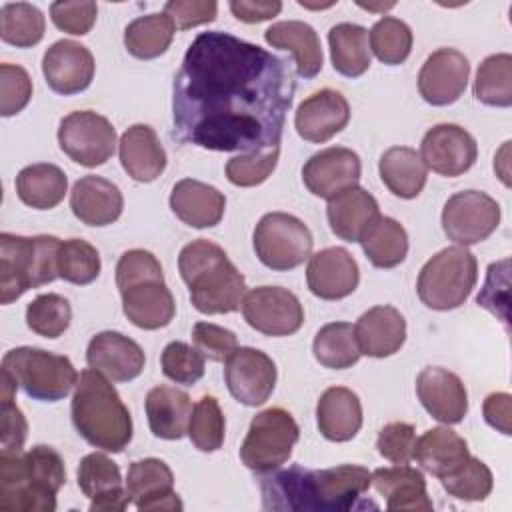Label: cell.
<instances>
[{"label":"cell","mask_w":512,"mask_h":512,"mask_svg":"<svg viewBox=\"0 0 512 512\" xmlns=\"http://www.w3.org/2000/svg\"><path fill=\"white\" fill-rule=\"evenodd\" d=\"M78 488L90 498V512H122L130 504L118 464L102 452L86 454L78 466Z\"/></svg>","instance_id":"obj_23"},{"label":"cell","mask_w":512,"mask_h":512,"mask_svg":"<svg viewBox=\"0 0 512 512\" xmlns=\"http://www.w3.org/2000/svg\"><path fill=\"white\" fill-rule=\"evenodd\" d=\"M72 320L70 302L54 292L38 294L26 306V324L28 328L44 338H58L62 336Z\"/></svg>","instance_id":"obj_48"},{"label":"cell","mask_w":512,"mask_h":512,"mask_svg":"<svg viewBox=\"0 0 512 512\" xmlns=\"http://www.w3.org/2000/svg\"><path fill=\"white\" fill-rule=\"evenodd\" d=\"M66 482L62 456L44 444L20 452H0V510L54 512Z\"/></svg>","instance_id":"obj_3"},{"label":"cell","mask_w":512,"mask_h":512,"mask_svg":"<svg viewBox=\"0 0 512 512\" xmlns=\"http://www.w3.org/2000/svg\"><path fill=\"white\" fill-rule=\"evenodd\" d=\"M2 372L10 374L18 388L40 402H58L78 382V372L68 356L34 346H18L4 354Z\"/></svg>","instance_id":"obj_8"},{"label":"cell","mask_w":512,"mask_h":512,"mask_svg":"<svg viewBox=\"0 0 512 512\" xmlns=\"http://www.w3.org/2000/svg\"><path fill=\"white\" fill-rule=\"evenodd\" d=\"M178 272L190 288L192 306L202 314L236 312L246 296V278L212 240L186 244L178 256Z\"/></svg>","instance_id":"obj_4"},{"label":"cell","mask_w":512,"mask_h":512,"mask_svg":"<svg viewBox=\"0 0 512 512\" xmlns=\"http://www.w3.org/2000/svg\"><path fill=\"white\" fill-rule=\"evenodd\" d=\"M68 192V178L64 170L50 162L24 166L16 176L18 198L34 210L56 208Z\"/></svg>","instance_id":"obj_37"},{"label":"cell","mask_w":512,"mask_h":512,"mask_svg":"<svg viewBox=\"0 0 512 512\" xmlns=\"http://www.w3.org/2000/svg\"><path fill=\"white\" fill-rule=\"evenodd\" d=\"M70 414L76 432L94 448L122 452L132 440V416L126 404L110 378L94 368L78 374Z\"/></svg>","instance_id":"obj_5"},{"label":"cell","mask_w":512,"mask_h":512,"mask_svg":"<svg viewBox=\"0 0 512 512\" xmlns=\"http://www.w3.org/2000/svg\"><path fill=\"white\" fill-rule=\"evenodd\" d=\"M226 420L222 408L214 396H202L194 408L188 422V438L200 452H216L224 444Z\"/></svg>","instance_id":"obj_47"},{"label":"cell","mask_w":512,"mask_h":512,"mask_svg":"<svg viewBox=\"0 0 512 512\" xmlns=\"http://www.w3.org/2000/svg\"><path fill=\"white\" fill-rule=\"evenodd\" d=\"M70 210L86 226H108L124 210L120 188L96 174L82 176L70 190Z\"/></svg>","instance_id":"obj_26"},{"label":"cell","mask_w":512,"mask_h":512,"mask_svg":"<svg viewBox=\"0 0 512 512\" xmlns=\"http://www.w3.org/2000/svg\"><path fill=\"white\" fill-rule=\"evenodd\" d=\"M86 362L112 382H130L142 374L146 356L140 344L132 338L114 330H104L90 338Z\"/></svg>","instance_id":"obj_24"},{"label":"cell","mask_w":512,"mask_h":512,"mask_svg":"<svg viewBox=\"0 0 512 512\" xmlns=\"http://www.w3.org/2000/svg\"><path fill=\"white\" fill-rule=\"evenodd\" d=\"M32 98L30 74L18 64H0V114L4 118L22 112Z\"/></svg>","instance_id":"obj_51"},{"label":"cell","mask_w":512,"mask_h":512,"mask_svg":"<svg viewBox=\"0 0 512 512\" xmlns=\"http://www.w3.org/2000/svg\"><path fill=\"white\" fill-rule=\"evenodd\" d=\"M416 396L424 410L442 424H458L468 412V392L458 374L426 366L416 378Z\"/></svg>","instance_id":"obj_20"},{"label":"cell","mask_w":512,"mask_h":512,"mask_svg":"<svg viewBox=\"0 0 512 512\" xmlns=\"http://www.w3.org/2000/svg\"><path fill=\"white\" fill-rule=\"evenodd\" d=\"M372 484V472L358 464H340L322 470L298 464L278 470L260 482L264 510H316L348 512L378 506L364 500Z\"/></svg>","instance_id":"obj_2"},{"label":"cell","mask_w":512,"mask_h":512,"mask_svg":"<svg viewBox=\"0 0 512 512\" xmlns=\"http://www.w3.org/2000/svg\"><path fill=\"white\" fill-rule=\"evenodd\" d=\"M44 28V14L34 4L6 2L0 8V38L10 46H36L44 38Z\"/></svg>","instance_id":"obj_42"},{"label":"cell","mask_w":512,"mask_h":512,"mask_svg":"<svg viewBox=\"0 0 512 512\" xmlns=\"http://www.w3.org/2000/svg\"><path fill=\"white\" fill-rule=\"evenodd\" d=\"M124 316L142 330H158L172 322L176 302L164 278H148L120 290Z\"/></svg>","instance_id":"obj_25"},{"label":"cell","mask_w":512,"mask_h":512,"mask_svg":"<svg viewBox=\"0 0 512 512\" xmlns=\"http://www.w3.org/2000/svg\"><path fill=\"white\" fill-rule=\"evenodd\" d=\"M148 426L156 438L180 440L188 432L192 400L176 386H154L144 400Z\"/></svg>","instance_id":"obj_34"},{"label":"cell","mask_w":512,"mask_h":512,"mask_svg":"<svg viewBox=\"0 0 512 512\" xmlns=\"http://www.w3.org/2000/svg\"><path fill=\"white\" fill-rule=\"evenodd\" d=\"M298 438L300 428L288 410L266 408L252 418L240 446V460L252 472L270 474L288 462Z\"/></svg>","instance_id":"obj_9"},{"label":"cell","mask_w":512,"mask_h":512,"mask_svg":"<svg viewBox=\"0 0 512 512\" xmlns=\"http://www.w3.org/2000/svg\"><path fill=\"white\" fill-rule=\"evenodd\" d=\"M482 412H484V420L492 428H496L504 436L512 434V426H510L512 396L508 392H492V394H488L484 404H482Z\"/></svg>","instance_id":"obj_59"},{"label":"cell","mask_w":512,"mask_h":512,"mask_svg":"<svg viewBox=\"0 0 512 512\" xmlns=\"http://www.w3.org/2000/svg\"><path fill=\"white\" fill-rule=\"evenodd\" d=\"M58 144L76 164L96 168L116 152V130L106 116L92 110H76L60 120Z\"/></svg>","instance_id":"obj_11"},{"label":"cell","mask_w":512,"mask_h":512,"mask_svg":"<svg viewBox=\"0 0 512 512\" xmlns=\"http://www.w3.org/2000/svg\"><path fill=\"white\" fill-rule=\"evenodd\" d=\"M264 40L272 48L288 50L294 56L296 74L300 78H314L324 66L322 46L316 30L302 20H282L264 32Z\"/></svg>","instance_id":"obj_33"},{"label":"cell","mask_w":512,"mask_h":512,"mask_svg":"<svg viewBox=\"0 0 512 512\" xmlns=\"http://www.w3.org/2000/svg\"><path fill=\"white\" fill-rule=\"evenodd\" d=\"M280 158V148L264 154H238L226 162V178L234 186L252 188L268 180Z\"/></svg>","instance_id":"obj_50"},{"label":"cell","mask_w":512,"mask_h":512,"mask_svg":"<svg viewBox=\"0 0 512 512\" xmlns=\"http://www.w3.org/2000/svg\"><path fill=\"white\" fill-rule=\"evenodd\" d=\"M100 268V254L90 242L82 238H68L60 244L58 278L76 286H86L98 278Z\"/></svg>","instance_id":"obj_46"},{"label":"cell","mask_w":512,"mask_h":512,"mask_svg":"<svg viewBox=\"0 0 512 512\" xmlns=\"http://www.w3.org/2000/svg\"><path fill=\"white\" fill-rule=\"evenodd\" d=\"M360 354L386 358L396 354L406 340V320L394 306H374L354 324Z\"/></svg>","instance_id":"obj_28"},{"label":"cell","mask_w":512,"mask_h":512,"mask_svg":"<svg viewBox=\"0 0 512 512\" xmlns=\"http://www.w3.org/2000/svg\"><path fill=\"white\" fill-rule=\"evenodd\" d=\"M62 240L50 234H0V302L12 304L30 288L58 278V250Z\"/></svg>","instance_id":"obj_6"},{"label":"cell","mask_w":512,"mask_h":512,"mask_svg":"<svg viewBox=\"0 0 512 512\" xmlns=\"http://www.w3.org/2000/svg\"><path fill=\"white\" fill-rule=\"evenodd\" d=\"M444 490L464 502L486 500L494 488V478L490 468L476 456H468L446 476L440 478Z\"/></svg>","instance_id":"obj_45"},{"label":"cell","mask_w":512,"mask_h":512,"mask_svg":"<svg viewBox=\"0 0 512 512\" xmlns=\"http://www.w3.org/2000/svg\"><path fill=\"white\" fill-rule=\"evenodd\" d=\"M92 52L74 40L54 42L42 56V74L50 90L62 96L84 92L94 78Z\"/></svg>","instance_id":"obj_18"},{"label":"cell","mask_w":512,"mask_h":512,"mask_svg":"<svg viewBox=\"0 0 512 512\" xmlns=\"http://www.w3.org/2000/svg\"><path fill=\"white\" fill-rule=\"evenodd\" d=\"M314 358L332 370H344L360 360V348L354 336V326L350 322H330L324 324L312 342Z\"/></svg>","instance_id":"obj_41"},{"label":"cell","mask_w":512,"mask_h":512,"mask_svg":"<svg viewBox=\"0 0 512 512\" xmlns=\"http://www.w3.org/2000/svg\"><path fill=\"white\" fill-rule=\"evenodd\" d=\"M330 60L338 74L346 78L362 76L372 62L368 30L354 22H340L328 32Z\"/></svg>","instance_id":"obj_38"},{"label":"cell","mask_w":512,"mask_h":512,"mask_svg":"<svg viewBox=\"0 0 512 512\" xmlns=\"http://www.w3.org/2000/svg\"><path fill=\"white\" fill-rule=\"evenodd\" d=\"M412 40L410 26L394 16H382L368 32L370 52L388 66H398L410 56Z\"/></svg>","instance_id":"obj_44"},{"label":"cell","mask_w":512,"mask_h":512,"mask_svg":"<svg viewBox=\"0 0 512 512\" xmlns=\"http://www.w3.org/2000/svg\"><path fill=\"white\" fill-rule=\"evenodd\" d=\"M118 156L124 172L136 182H152L166 168V150L154 128L134 124L124 130L118 142Z\"/></svg>","instance_id":"obj_30"},{"label":"cell","mask_w":512,"mask_h":512,"mask_svg":"<svg viewBox=\"0 0 512 512\" xmlns=\"http://www.w3.org/2000/svg\"><path fill=\"white\" fill-rule=\"evenodd\" d=\"M252 244L266 268L286 272L312 256L314 238L300 218L286 212H268L258 220Z\"/></svg>","instance_id":"obj_10"},{"label":"cell","mask_w":512,"mask_h":512,"mask_svg":"<svg viewBox=\"0 0 512 512\" xmlns=\"http://www.w3.org/2000/svg\"><path fill=\"white\" fill-rule=\"evenodd\" d=\"M372 486L386 498L390 512H430L434 508L426 492L424 474L408 464L376 468Z\"/></svg>","instance_id":"obj_27"},{"label":"cell","mask_w":512,"mask_h":512,"mask_svg":"<svg viewBox=\"0 0 512 512\" xmlns=\"http://www.w3.org/2000/svg\"><path fill=\"white\" fill-rule=\"evenodd\" d=\"M130 502L138 510H182V500L174 492V474L160 458H142L130 464L124 480Z\"/></svg>","instance_id":"obj_21"},{"label":"cell","mask_w":512,"mask_h":512,"mask_svg":"<svg viewBox=\"0 0 512 512\" xmlns=\"http://www.w3.org/2000/svg\"><path fill=\"white\" fill-rule=\"evenodd\" d=\"M360 282V268L354 256L342 246H330L310 256L306 268L308 290L322 300H342Z\"/></svg>","instance_id":"obj_19"},{"label":"cell","mask_w":512,"mask_h":512,"mask_svg":"<svg viewBox=\"0 0 512 512\" xmlns=\"http://www.w3.org/2000/svg\"><path fill=\"white\" fill-rule=\"evenodd\" d=\"M478 280L476 256L466 246H448L436 252L420 270L416 292L432 310L460 308Z\"/></svg>","instance_id":"obj_7"},{"label":"cell","mask_w":512,"mask_h":512,"mask_svg":"<svg viewBox=\"0 0 512 512\" xmlns=\"http://www.w3.org/2000/svg\"><path fill=\"white\" fill-rule=\"evenodd\" d=\"M174 22L164 12L138 16L124 28V46L138 60L162 56L174 38Z\"/></svg>","instance_id":"obj_40"},{"label":"cell","mask_w":512,"mask_h":512,"mask_svg":"<svg viewBox=\"0 0 512 512\" xmlns=\"http://www.w3.org/2000/svg\"><path fill=\"white\" fill-rule=\"evenodd\" d=\"M420 158L432 172L456 178L468 172L478 158L474 136L458 124H436L420 142Z\"/></svg>","instance_id":"obj_15"},{"label":"cell","mask_w":512,"mask_h":512,"mask_svg":"<svg viewBox=\"0 0 512 512\" xmlns=\"http://www.w3.org/2000/svg\"><path fill=\"white\" fill-rule=\"evenodd\" d=\"M468 456V444L458 432L450 430L448 426H436L426 430L416 440L412 460L440 480Z\"/></svg>","instance_id":"obj_36"},{"label":"cell","mask_w":512,"mask_h":512,"mask_svg":"<svg viewBox=\"0 0 512 512\" xmlns=\"http://www.w3.org/2000/svg\"><path fill=\"white\" fill-rule=\"evenodd\" d=\"M28 436V422L14 400H2V442L0 452H20Z\"/></svg>","instance_id":"obj_57"},{"label":"cell","mask_w":512,"mask_h":512,"mask_svg":"<svg viewBox=\"0 0 512 512\" xmlns=\"http://www.w3.org/2000/svg\"><path fill=\"white\" fill-rule=\"evenodd\" d=\"M500 204L480 190L452 194L442 208V230L458 246L484 242L500 224Z\"/></svg>","instance_id":"obj_12"},{"label":"cell","mask_w":512,"mask_h":512,"mask_svg":"<svg viewBox=\"0 0 512 512\" xmlns=\"http://www.w3.org/2000/svg\"><path fill=\"white\" fill-rule=\"evenodd\" d=\"M192 342L194 348L210 362H226L238 348L236 334L212 322H196L192 328Z\"/></svg>","instance_id":"obj_52"},{"label":"cell","mask_w":512,"mask_h":512,"mask_svg":"<svg viewBox=\"0 0 512 512\" xmlns=\"http://www.w3.org/2000/svg\"><path fill=\"white\" fill-rule=\"evenodd\" d=\"M474 96L486 106L508 108L512 104V56L508 52L482 60L474 80Z\"/></svg>","instance_id":"obj_43"},{"label":"cell","mask_w":512,"mask_h":512,"mask_svg":"<svg viewBox=\"0 0 512 512\" xmlns=\"http://www.w3.org/2000/svg\"><path fill=\"white\" fill-rule=\"evenodd\" d=\"M348 120V100L338 90L322 88L300 102L294 114V128L306 142L322 144L342 132Z\"/></svg>","instance_id":"obj_22"},{"label":"cell","mask_w":512,"mask_h":512,"mask_svg":"<svg viewBox=\"0 0 512 512\" xmlns=\"http://www.w3.org/2000/svg\"><path fill=\"white\" fill-rule=\"evenodd\" d=\"M416 428L408 422L386 424L376 438L378 454L392 464H408L414 458Z\"/></svg>","instance_id":"obj_53"},{"label":"cell","mask_w":512,"mask_h":512,"mask_svg":"<svg viewBox=\"0 0 512 512\" xmlns=\"http://www.w3.org/2000/svg\"><path fill=\"white\" fill-rule=\"evenodd\" d=\"M170 210L192 228L216 226L226 210V196L200 180L182 178L170 192Z\"/></svg>","instance_id":"obj_29"},{"label":"cell","mask_w":512,"mask_h":512,"mask_svg":"<svg viewBox=\"0 0 512 512\" xmlns=\"http://www.w3.org/2000/svg\"><path fill=\"white\" fill-rule=\"evenodd\" d=\"M362 8H366V10H386V8H392L394 4L390 2V4H384V6H372V4H360Z\"/></svg>","instance_id":"obj_60"},{"label":"cell","mask_w":512,"mask_h":512,"mask_svg":"<svg viewBox=\"0 0 512 512\" xmlns=\"http://www.w3.org/2000/svg\"><path fill=\"white\" fill-rule=\"evenodd\" d=\"M378 172L384 186L398 198L412 200L416 198L428 178V168L410 146H392L378 160Z\"/></svg>","instance_id":"obj_35"},{"label":"cell","mask_w":512,"mask_h":512,"mask_svg":"<svg viewBox=\"0 0 512 512\" xmlns=\"http://www.w3.org/2000/svg\"><path fill=\"white\" fill-rule=\"evenodd\" d=\"M320 434L330 442H348L362 428V404L346 386L326 388L316 404Z\"/></svg>","instance_id":"obj_32"},{"label":"cell","mask_w":512,"mask_h":512,"mask_svg":"<svg viewBox=\"0 0 512 512\" xmlns=\"http://www.w3.org/2000/svg\"><path fill=\"white\" fill-rule=\"evenodd\" d=\"M98 16L96 2H52L50 18L54 26L72 36H84L92 30Z\"/></svg>","instance_id":"obj_54"},{"label":"cell","mask_w":512,"mask_h":512,"mask_svg":"<svg viewBox=\"0 0 512 512\" xmlns=\"http://www.w3.org/2000/svg\"><path fill=\"white\" fill-rule=\"evenodd\" d=\"M508 258L500 260V262H494L488 266V276H486V282L480 290V294L476 296V302L478 306L490 310L494 316H498L504 324L508 322V314H506V308H508Z\"/></svg>","instance_id":"obj_55"},{"label":"cell","mask_w":512,"mask_h":512,"mask_svg":"<svg viewBox=\"0 0 512 512\" xmlns=\"http://www.w3.org/2000/svg\"><path fill=\"white\" fill-rule=\"evenodd\" d=\"M358 242L376 268H394L402 264L408 254V234L404 226L390 216L374 218Z\"/></svg>","instance_id":"obj_39"},{"label":"cell","mask_w":512,"mask_h":512,"mask_svg":"<svg viewBox=\"0 0 512 512\" xmlns=\"http://www.w3.org/2000/svg\"><path fill=\"white\" fill-rule=\"evenodd\" d=\"M274 360L252 346H238L224 362V382L228 392L244 406L264 404L276 386Z\"/></svg>","instance_id":"obj_14"},{"label":"cell","mask_w":512,"mask_h":512,"mask_svg":"<svg viewBox=\"0 0 512 512\" xmlns=\"http://www.w3.org/2000/svg\"><path fill=\"white\" fill-rule=\"evenodd\" d=\"M204 362L206 358L194 346L180 340L166 344L160 356L162 374L184 386H192L204 376Z\"/></svg>","instance_id":"obj_49"},{"label":"cell","mask_w":512,"mask_h":512,"mask_svg":"<svg viewBox=\"0 0 512 512\" xmlns=\"http://www.w3.org/2000/svg\"><path fill=\"white\" fill-rule=\"evenodd\" d=\"M378 216L380 208L376 198L358 184L332 196L326 206L330 230L346 242H358Z\"/></svg>","instance_id":"obj_31"},{"label":"cell","mask_w":512,"mask_h":512,"mask_svg":"<svg viewBox=\"0 0 512 512\" xmlns=\"http://www.w3.org/2000/svg\"><path fill=\"white\" fill-rule=\"evenodd\" d=\"M164 14L174 22L176 30H190L208 24L218 14L214 0H170L164 4Z\"/></svg>","instance_id":"obj_56"},{"label":"cell","mask_w":512,"mask_h":512,"mask_svg":"<svg viewBox=\"0 0 512 512\" xmlns=\"http://www.w3.org/2000/svg\"><path fill=\"white\" fill-rule=\"evenodd\" d=\"M250 328L264 336H290L304 324V308L294 292L282 286H256L242 300Z\"/></svg>","instance_id":"obj_13"},{"label":"cell","mask_w":512,"mask_h":512,"mask_svg":"<svg viewBox=\"0 0 512 512\" xmlns=\"http://www.w3.org/2000/svg\"><path fill=\"white\" fill-rule=\"evenodd\" d=\"M470 62L456 48H438L418 72V92L432 106L454 104L466 90Z\"/></svg>","instance_id":"obj_16"},{"label":"cell","mask_w":512,"mask_h":512,"mask_svg":"<svg viewBox=\"0 0 512 512\" xmlns=\"http://www.w3.org/2000/svg\"><path fill=\"white\" fill-rule=\"evenodd\" d=\"M294 92L288 60L228 32H202L174 78V138L214 152L276 150Z\"/></svg>","instance_id":"obj_1"},{"label":"cell","mask_w":512,"mask_h":512,"mask_svg":"<svg viewBox=\"0 0 512 512\" xmlns=\"http://www.w3.org/2000/svg\"><path fill=\"white\" fill-rule=\"evenodd\" d=\"M228 6L234 18L246 24L272 20L282 10V2L278 0H232Z\"/></svg>","instance_id":"obj_58"},{"label":"cell","mask_w":512,"mask_h":512,"mask_svg":"<svg viewBox=\"0 0 512 512\" xmlns=\"http://www.w3.org/2000/svg\"><path fill=\"white\" fill-rule=\"evenodd\" d=\"M360 176V156L344 146H330L312 154L302 168L304 186L314 196L326 200L350 186H356Z\"/></svg>","instance_id":"obj_17"}]
</instances>
